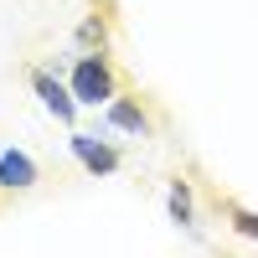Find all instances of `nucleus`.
I'll use <instances>...</instances> for the list:
<instances>
[{"label":"nucleus","mask_w":258,"mask_h":258,"mask_svg":"<svg viewBox=\"0 0 258 258\" xmlns=\"http://www.w3.org/2000/svg\"><path fill=\"white\" fill-rule=\"evenodd\" d=\"M227 222L243 232V238H253L258 243V212H248V207H227Z\"/></svg>","instance_id":"0eeeda50"},{"label":"nucleus","mask_w":258,"mask_h":258,"mask_svg":"<svg viewBox=\"0 0 258 258\" xmlns=\"http://www.w3.org/2000/svg\"><path fill=\"white\" fill-rule=\"evenodd\" d=\"M73 155H78V165L88 170V176H114V170L124 165L119 160V150L109 145V140H98V135H83V129H73Z\"/></svg>","instance_id":"7ed1b4c3"},{"label":"nucleus","mask_w":258,"mask_h":258,"mask_svg":"<svg viewBox=\"0 0 258 258\" xmlns=\"http://www.w3.org/2000/svg\"><path fill=\"white\" fill-rule=\"evenodd\" d=\"M36 181H41V165L31 160V150H21V145L0 150V191H31Z\"/></svg>","instance_id":"20e7f679"},{"label":"nucleus","mask_w":258,"mask_h":258,"mask_svg":"<svg viewBox=\"0 0 258 258\" xmlns=\"http://www.w3.org/2000/svg\"><path fill=\"white\" fill-rule=\"evenodd\" d=\"M68 88H73V98L83 103V109H103V103L119 93V88H114V68L103 62V52H88V57H78V62H73Z\"/></svg>","instance_id":"f257e3e1"},{"label":"nucleus","mask_w":258,"mask_h":258,"mask_svg":"<svg viewBox=\"0 0 258 258\" xmlns=\"http://www.w3.org/2000/svg\"><path fill=\"white\" fill-rule=\"evenodd\" d=\"M78 36H83V41H103V21H83Z\"/></svg>","instance_id":"6e6552de"},{"label":"nucleus","mask_w":258,"mask_h":258,"mask_svg":"<svg viewBox=\"0 0 258 258\" xmlns=\"http://www.w3.org/2000/svg\"><path fill=\"white\" fill-rule=\"evenodd\" d=\"M103 119H109V129H124V135H150V114L140 109L135 98H124V93H114L109 103H103Z\"/></svg>","instance_id":"39448f33"},{"label":"nucleus","mask_w":258,"mask_h":258,"mask_svg":"<svg viewBox=\"0 0 258 258\" xmlns=\"http://www.w3.org/2000/svg\"><path fill=\"white\" fill-rule=\"evenodd\" d=\"M26 78H31V93L41 98V109H47L52 119H62V124H73V119H78V109H83V103L73 98V88H68V83H57L47 68H31Z\"/></svg>","instance_id":"f03ea898"},{"label":"nucleus","mask_w":258,"mask_h":258,"mask_svg":"<svg viewBox=\"0 0 258 258\" xmlns=\"http://www.w3.org/2000/svg\"><path fill=\"white\" fill-rule=\"evenodd\" d=\"M165 207L176 227H197V202H191V181H170L165 186Z\"/></svg>","instance_id":"423d86ee"}]
</instances>
